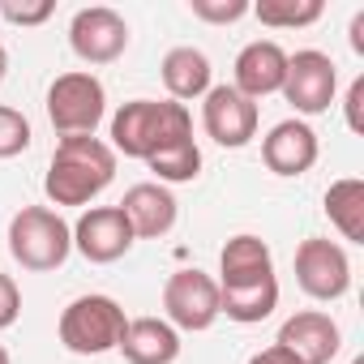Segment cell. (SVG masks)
<instances>
[{
  "mask_svg": "<svg viewBox=\"0 0 364 364\" xmlns=\"http://www.w3.org/2000/svg\"><path fill=\"white\" fill-rule=\"evenodd\" d=\"M116 180V150L99 137H60L43 176V193L56 206H86Z\"/></svg>",
  "mask_w": 364,
  "mask_h": 364,
  "instance_id": "6da1fadb",
  "label": "cell"
},
{
  "mask_svg": "<svg viewBox=\"0 0 364 364\" xmlns=\"http://www.w3.org/2000/svg\"><path fill=\"white\" fill-rule=\"evenodd\" d=\"M193 137V116L171 99H133L112 116V150L124 159H150L176 141Z\"/></svg>",
  "mask_w": 364,
  "mask_h": 364,
  "instance_id": "7a4b0ae2",
  "label": "cell"
},
{
  "mask_svg": "<svg viewBox=\"0 0 364 364\" xmlns=\"http://www.w3.org/2000/svg\"><path fill=\"white\" fill-rule=\"evenodd\" d=\"M9 253L22 270H60L73 253V228L52 206H22L9 219Z\"/></svg>",
  "mask_w": 364,
  "mask_h": 364,
  "instance_id": "3957f363",
  "label": "cell"
},
{
  "mask_svg": "<svg viewBox=\"0 0 364 364\" xmlns=\"http://www.w3.org/2000/svg\"><path fill=\"white\" fill-rule=\"evenodd\" d=\"M124 309L112 300V296H77L65 313H60V343L73 351V355H103V351H116L120 338H124Z\"/></svg>",
  "mask_w": 364,
  "mask_h": 364,
  "instance_id": "277c9868",
  "label": "cell"
},
{
  "mask_svg": "<svg viewBox=\"0 0 364 364\" xmlns=\"http://www.w3.org/2000/svg\"><path fill=\"white\" fill-rule=\"evenodd\" d=\"M107 116V90L95 73L73 69L48 86V120L60 137H95Z\"/></svg>",
  "mask_w": 364,
  "mask_h": 364,
  "instance_id": "5b68a950",
  "label": "cell"
},
{
  "mask_svg": "<svg viewBox=\"0 0 364 364\" xmlns=\"http://www.w3.org/2000/svg\"><path fill=\"white\" fill-rule=\"evenodd\" d=\"M163 309H167V326L171 330H210L223 313H219V283L206 270H176L163 283Z\"/></svg>",
  "mask_w": 364,
  "mask_h": 364,
  "instance_id": "8992f818",
  "label": "cell"
},
{
  "mask_svg": "<svg viewBox=\"0 0 364 364\" xmlns=\"http://www.w3.org/2000/svg\"><path fill=\"white\" fill-rule=\"evenodd\" d=\"M300 116H321L330 112L334 95H338V69L326 52L304 48L296 56H287V73H283V90H279Z\"/></svg>",
  "mask_w": 364,
  "mask_h": 364,
  "instance_id": "52a82bcc",
  "label": "cell"
},
{
  "mask_svg": "<svg viewBox=\"0 0 364 364\" xmlns=\"http://www.w3.org/2000/svg\"><path fill=\"white\" fill-rule=\"evenodd\" d=\"M296 283H300L304 296L326 300V304L338 300V296H347V287H351V262H347L343 245H334L326 236L300 240V249H296Z\"/></svg>",
  "mask_w": 364,
  "mask_h": 364,
  "instance_id": "ba28073f",
  "label": "cell"
},
{
  "mask_svg": "<svg viewBox=\"0 0 364 364\" xmlns=\"http://www.w3.org/2000/svg\"><path fill=\"white\" fill-rule=\"evenodd\" d=\"M69 48L86 65H112L129 48V22L116 9H107V5L77 9L73 22H69Z\"/></svg>",
  "mask_w": 364,
  "mask_h": 364,
  "instance_id": "9c48e42d",
  "label": "cell"
},
{
  "mask_svg": "<svg viewBox=\"0 0 364 364\" xmlns=\"http://www.w3.org/2000/svg\"><path fill=\"white\" fill-rule=\"evenodd\" d=\"M133 228L124 219L120 206H90L77 223H73V249L95 262V266H112L133 249Z\"/></svg>",
  "mask_w": 364,
  "mask_h": 364,
  "instance_id": "30bf717a",
  "label": "cell"
},
{
  "mask_svg": "<svg viewBox=\"0 0 364 364\" xmlns=\"http://www.w3.org/2000/svg\"><path fill=\"white\" fill-rule=\"evenodd\" d=\"M202 129L219 146L240 150L257 137V103L245 99L236 86H210L202 99Z\"/></svg>",
  "mask_w": 364,
  "mask_h": 364,
  "instance_id": "8fae6325",
  "label": "cell"
},
{
  "mask_svg": "<svg viewBox=\"0 0 364 364\" xmlns=\"http://www.w3.org/2000/svg\"><path fill=\"white\" fill-rule=\"evenodd\" d=\"M274 343L287 347L300 364H330L338 355V347H343V330H338V321L330 313L304 309V313H296V317L283 321V330H279Z\"/></svg>",
  "mask_w": 364,
  "mask_h": 364,
  "instance_id": "7c38bea8",
  "label": "cell"
},
{
  "mask_svg": "<svg viewBox=\"0 0 364 364\" xmlns=\"http://www.w3.org/2000/svg\"><path fill=\"white\" fill-rule=\"evenodd\" d=\"M120 210H124V219H129V228H133L137 240H159V236H167V232L176 228V215H180L171 189L159 185V180H141V185H133V189L124 193Z\"/></svg>",
  "mask_w": 364,
  "mask_h": 364,
  "instance_id": "4fadbf2b",
  "label": "cell"
},
{
  "mask_svg": "<svg viewBox=\"0 0 364 364\" xmlns=\"http://www.w3.org/2000/svg\"><path fill=\"white\" fill-rule=\"evenodd\" d=\"M283 73H287V52L274 43V39H253L249 48H240L236 56V90L245 99H266V95H279L283 90Z\"/></svg>",
  "mask_w": 364,
  "mask_h": 364,
  "instance_id": "5bb4252c",
  "label": "cell"
},
{
  "mask_svg": "<svg viewBox=\"0 0 364 364\" xmlns=\"http://www.w3.org/2000/svg\"><path fill=\"white\" fill-rule=\"evenodd\" d=\"M262 159L274 176H304L317 163V133L304 120H279L262 137Z\"/></svg>",
  "mask_w": 364,
  "mask_h": 364,
  "instance_id": "9a60e30c",
  "label": "cell"
},
{
  "mask_svg": "<svg viewBox=\"0 0 364 364\" xmlns=\"http://www.w3.org/2000/svg\"><path fill=\"white\" fill-rule=\"evenodd\" d=\"M116 351L129 364H176L180 360V330H171L163 317H133L124 326V338Z\"/></svg>",
  "mask_w": 364,
  "mask_h": 364,
  "instance_id": "2e32d148",
  "label": "cell"
},
{
  "mask_svg": "<svg viewBox=\"0 0 364 364\" xmlns=\"http://www.w3.org/2000/svg\"><path fill=\"white\" fill-rule=\"evenodd\" d=\"M274 274V257H270V245L262 236H232L219 253V287H245V283H257V279H270Z\"/></svg>",
  "mask_w": 364,
  "mask_h": 364,
  "instance_id": "e0dca14e",
  "label": "cell"
},
{
  "mask_svg": "<svg viewBox=\"0 0 364 364\" xmlns=\"http://www.w3.org/2000/svg\"><path fill=\"white\" fill-rule=\"evenodd\" d=\"M159 73H163L171 103H193V99H206V90H210V60L198 48H171L163 56Z\"/></svg>",
  "mask_w": 364,
  "mask_h": 364,
  "instance_id": "ac0fdd59",
  "label": "cell"
},
{
  "mask_svg": "<svg viewBox=\"0 0 364 364\" xmlns=\"http://www.w3.org/2000/svg\"><path fill=\"white\" fill-rule=\"evenodd\" d=\"M274 309H279V279L274 274L257 279V283H245V287H219V313H228L240 326L266 321Z\"/></svg>",
  "mask_w": 364,
  "mask_h": 364,
  "instance_id": "d6986e66",
  "label": "cell"
},
{
  "mask_svg": "<svg viewBox=\"0 0 364 364\" xmlns=\"http://www.w3.org/2000/svg\"><path fill=\"white\" fill-rule=\"evenodd\" d=\"M326 215L343 240L364 245V180L360 176H343L326 189Z\"/></svg>",
  "mask_w": 364,
  "mask_h": 364,
  "instance_id": "ffe728a7",
  "label": "cell"
},
{
  "mask_svg": "<svg viewBox=\"0 0 364 364\" xmlns=\"http://www.w3.org/2000/svg\"><path fill=\"white\" fill-rule=\"evenodd\" d=\"M146 167L159 176V185H185V180H198V171H202V150L189 137V141H176V146L150 154Z\"/></svg>",
  "mask_w": 364,
  "mask_h": 364,
  "instance_id": "44dd1931",
  "label": "cell"
},
{
  "mask_svg": "<svg viewBox=\"0 0 364 364\" xmlns=\"http://www.w3.org/2000/svg\"><path fill=\"white\" fill-rule=\"evenodd\" d=\"M249 14H257L262 26L296 31V26H313L326 14V5L321 0H257V5H249Z\"/></svg>",
  "mask_w": 364,
  "mask_h": 364,
  "instance_id": "7402d4cb",
  "label": "cell"
},
{
  "mask_svg": "<svg viewBox=\"0 0 364 364\" xmlns=\"http://www.w3.org/2000/svg\"><path fill=\"white\" fill-rule=\"evenodd\" d=\"M22 150H31V120L18 107L0 103V159H14Z\"/></svg>",
  "mask_w": 364,
  "mask_h": 364,
  "instance_id": "603a6c76",
  "label": "cell"
},
{
  "mask_svg": "<svg viewBox=\"0 0 364 364\" xmlns=\"http://www.w3.org/2000/svg\"><path fill=\"white\" fill-rule=\"evenodd\" d=\"M189 9H193V18H202L210 26H228L249 14V0H189Z\"/></svg>",
  "mask_w": 364,
  "mask_h": 364,
  "instance_id": "cb8c5ba5",
  "label": "cell"
},
{
  "mask_svg": "<svg viewBox=\"0 0 364 364\" xmlns=\"http://www.w3.org/2000/svg\"><path fill=\"white\" fill-rule=\"evenodd\" d=\"M52 14H56L52 0H35V5H18V0H5V5H0V18L14 22V26H43Z\"/></svg>",
  "mask_w": 364,
  "mask_h": 364,
  "instance_id": "d4e9b609",
  "label": "cell"
},
{
  "mask_svg": "<svg viewBox=\"0 0 364 364\" xmlns=\"http://www.w3.org/2000/svg\"><path fill=\"white\" fill-rule=\"evenodd\" d=\"M18 313H22V291L5 270H0V330H9L18 321Z\"/></svg>",
  "mask_w": 364,
  "mask_h": 364,
  "instance_id": "484cf974",
  "label": "cell"
},
{
  "mask_svg": "<svg viewBox=\"0 0 364 364\" xmlns=\"http://www.w3.org/2000/svg\"><path fill=\"white\" fill-rule=\"evenodd\" d=\"M343 107H347V129H351V133H364V77H355V82L347 86Z\"/></svg>",
  "mask_w": 364,
  "mask_h": 364,
  "instance_id": "4316f807",
  "label": "cell"
},
{
  "mask_svg": "<svg viewBox=\"0 0 364 364\" xmlns=\"http://www.w3.org/2000/svg\"><path fill=\"white\" fill-rule=\"evenodd\" d=\"M249 364H300L287 347H279V343H270L266 351H257V355H249Z\"/></svg>",
  "mask_w": 364,
  "mask_h": 364,
  "instance_id": "83f0119b",
  "label": "cell"
},
{
  "mask_svg": "<svg viewBox=\"0 0 364 364\" xmlns=\"http://www.w3.org/2000/svg\"><path fill=\"white\" fill-rule=\"evenodd\" d=\"M351 52H355V56H364V14H355V18H351Z\"/></svg>",
  "mask_w": 364,
  "mask_h": 364,
  "instance_id": "f1b7e54d",
  "label": "cell"
},
{
  "mask_svg": "<svg viewBox=\"0 0 364 364\" xmlns=\"http://www.w3.org/2000/svg\"><path fill=\"white\" fill-rule=\"evenodd\" d=\"M5 73H9V52H5V43H0V82H5Z\"/></svg>",
  "mask_w": 364,
  "mask_h": 364,
  "instance_id": "f546056e",
  "label": "cell"
},
{
  "mask_svg": "<svg viewBox=\"0 0 364 364\" xmlns=\"http://www.w3.org/2000/svg\"><path fill=\"white\" fill-rule=\"evenodd\" d=\"M0 364H14V360H9V351H5V343H0Z\"/></svg>",
  "mask_w": 364,
  "mask_h": 364,
  "instance_id": "4dcf8cb0",
  "label": "cell"
},
{
  "mask_svg": "<svg viewBox=\"0 0 364 364\" xmlns=\"http://www.w3.org/2000/svg\"><path fill=\"white\" fill-rule=\"evenodd\" d=\"M351 364H364V360H351Z\"/></svg>",
  "mask_w": 364,
  "mask_h": 364,
  "instance_id": "1f68e13d",
  "label": "cell"
}]
</instances>
